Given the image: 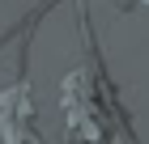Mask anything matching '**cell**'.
Wrapping results in <instances>:
<instances>
[{
  "label": "cell",
  "mask_w": 149,
  "mask_h": 144,
  "mask_svg": "<svg viewBox=\"0 0 149 144\" xmlns=\"http://www.w3.org/2000/svg\"><path fill=\"white\" fill-rule=\"evenodd\" d=\"M64 123L68 144H119L115 110L111 102H102V81L90 68H72L64 76Z\"/></svg>",
  "instance_id": "cell-1"
},
{
  "label": "cell",
  "mask_w": 149,
  "mask_h": 144,
  "mask_svg": "<svg viewBox=\"0 0 149 144\" xmlns=\"http://www.w3.org/2000/svg\"><path fill=\"white\" fill-rule=\"evenodd\" d=\"M0 144H43L34 123V93L30 81L0 89Z\"/></svg>",
  "instance_id": "cell-2"
},
{
  "label": "cell",
  "mask_w": 149,
  "mask_h": 144,
  "mask_svg": "<svg viewBox=\"0 0 149 144\" xmlns=\"http://www.w3.org/2000/svg\"><path fill=\"white\" fill-rule=\"evenodd\" d=\"M119 4H149V0H119Z\"/></svg>",
  "instance_id": "cell-3"
}]
</instances>
